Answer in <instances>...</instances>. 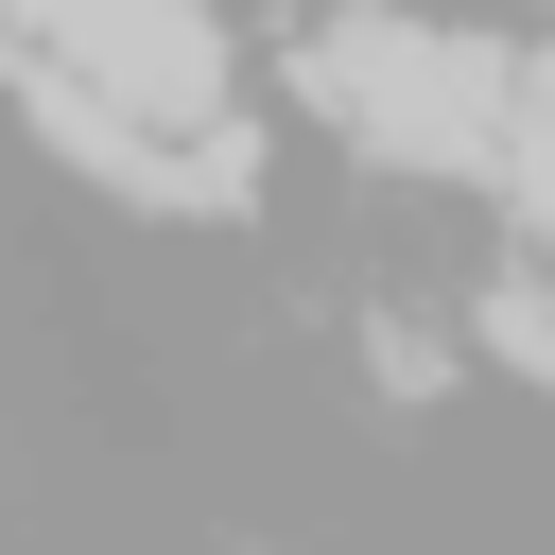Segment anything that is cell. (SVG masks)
Segmentation results:
<instances>
[{
  "label": "cell",
  "instance_id": "6da1fadb",
  "mask_svg": "<svg viewBox=\"0 0 555 555\" xmlns=\"http://www.w3.org/2000/svg\"><path fill=\"white\" fill-rule=\"evenodd\" d=\"M295 87L364 139V156H399V173H503V104H520V52H486V35H434V17H399V0H347L312 52H295Z\"/></svg>",
  "mask_w": 555,
  "mask_h": 555
},
{
  "label": "cell",
  "instance_id": "7a4b0ae2",
  "mask_svg": "<svg viewBox=\"0 0 555 555\" xmlns=\"http://www.w3.org/2000/svg\"><path fill=\"white\" fill-rule=\"evenodd\" d=\"M0 69H69L139 121H225V17L208 0H0Z\"/></svg>",
  "mask_w": 555,
  "mask_h": 555
},
{
  "label": "cell",
  "instance_id": "3957f363",
  "mask_svg": "<svg viewBox=\"0 0 555 555\" xmlns=\"http://www.w3.org/2000/svg\"><path fill=\"white\" fill-rule=\"evenodd\" d=\"M503 191H520V225L555 243V69H520V104H503Z\"/></svg>",
  "mask_w": 555,
  "mask_h": 555
},
{
  "label": "cell",
  "instance_id": "277c9868",
  "mask_svg": "<svg viewBox=\"0 0 555 555\" xmlns=\"http://www.w3.org/2000/svg\"><path fill=\"white\" fill-rule=\"evenodd\" d=\"M486 347H503V364H538V382H555V278H503V295H486Z\"/></svg>",
  "mask_w": 555,
  "mask_h": 555
}]
</instances>
